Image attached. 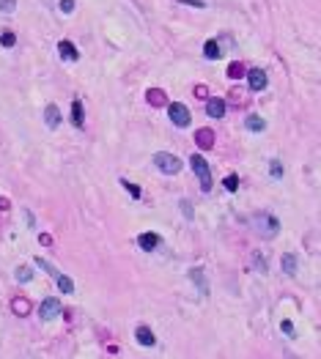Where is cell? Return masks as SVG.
<instances>
[{"label":"cell","mask_w":321,"mask_h":359,"mask_svg":"<svg viewBox=\"0 0 321 359\" xmlns=\"http://www.w3.org/2000/svg\"><path fill=\"white\" fill-rule=\"evenodd\" d=\"M253 228H256L258 236H264V239H274V236L280 233V219H274L272 214H256Z\"/></svg>","instance_id":"obj_1"},{"label":"cell","mask_w":321,"mask_h":359,"mask_svg":"<svg viewBox=\"0 0 321 359\" xmlns=\"http://www.w3.org/2000/svg\"><path fill=\"white\" fill-rule=\"evenodd\" d=\"M190 165H192V170H195L198 181H201V189H203V192H209V189H212V170H209L206 159H203L201 154H192Z\"/></svg>","instance_id":"obj_2"},{"label":"cell","mask_w":321,"mask_h":359,"mask_svg":"<svg viewBox=\"0 0 321 359\" xmlns=\"http://www.w3.org/2000/svg\"><path fill=\"white\" fill-rule=\"evenodd\" d=\"M154 165L160 167L162 173H167V176H176V173L181 170V159L167 154V151H160V154H154Z\"/></svg>","instance_id":"obj_3"},{"label":"cell","mask_w":321,"mask_h":359,"mask_svg":"<svg viewBox=\"0 0 321 359\" xmlns=\"http://www.w3.org/2000/svg\"><path fill=\"white\" fill-rule=\"evenodd\" d=\"M167 115H170V121L176 126H187L190 124V110H187L184 104H181V102H173V104H167Z\"/></svg>","instance_id":"obj_4"},{"label":"cell","mask_w":321,"mask_h":359,"mask_svg":"<svg viewBox=\"0 0 321 359\" xmlns=\"http://www.w3.org/2000/svg\"><path fill=\"white\" fill-rule=\"evenodd\" d=\"M39 315H42V321H55V318H60V302L58 299H44L42 305H39Z\"/></svg>","instance_id":"obj_5"},{"label":"cell","mask_w":321,"mask_h":359,"mask_svg":"<svg viewBox=\"0 0 321 359\" xmlns=\"http://www.w3.org/2000/svg\"><path fill=\"white\" fill-rule=\"evenodd\" d=\"M247 83H250V91H264L267 88V71L264 69H250L247 71Z\"/></svg>","instance_id":"obj_6"},{"label":"cell","mask_w":321,"mask_h":359,"mask_svg":"<svg viewBox=\"0 0 321 359\" xmlns=\"http://www.w3.org/2000/svg\"><path fill=\"white\" fill-rule=\"evenodd\" d=\"M44 121H47L50 129H58L60 121H63V118H60V107L58 104H47V110H44Z\"/></svg>","instance_id":"obj_7"},{"label":"cell","mask_w":321,"mask_h":359,"mask_svg":"<svg viewBox=\"0 0 321 359\" xmlns=\"http://www.w3.org/2000/svg\"><path fill=\"white\" fill-rule=\"evenodd\" d=\"M160 242H162V239L157 233H140V236H137V244H140V250H146V253L157 250V247H160Z\"/></svg>","instance_id":"obj_8"},{"label":"cell","mask_w":321,"mask_h":359,"mask_svg":"<svg viewBox=\"0 0 321 359\" xmlns=\"http://www.w3.org/2000/svg\"><path fill=\"white\" fill-rule=\"evenodd\" d=\"M58 52H60V58L69 60V63L80 60V52H77V47H74L71 42H60V44H58Z\"/></svg>","instance_id":"obj_9"},{"label":"cell","mask_w":321,"mask_h":359,"mask_svg":"<svg viewBox=\"0 0 321 359\" xmlns=\"http://www.w3.org/2000/svg\"><path fill=\"white\" fill-rule=\"evenodd\" d=\"M206 115L209 118H222L225 115V102L222 99H209L206 102Z\"/></svg>","instance_id":"obj_10"},{"label":"cell","mask_w":321,"mask_h":359,"mask_svg":"<svg viewBox=\"0 0 321 359\" xmlns=\"http://www.w3.org/2000/svg\"><path fill=\"white\" fill-rule=\"evenodd\" d=\"M135 340L140 343V346L151 348V346H154V332H151L149 326H137V329H135Z\"/></svg>","instance_id":"obj_11"},{"label":"cell","mask_w":321,"mask_h":359,"mask_svg":"<svg viewBox=\"0 0 321 359\" xmlns=\"http://www.w3.org/2000/svg\"><path fill=\"white\" fill-rule=\"evenodd\" d=\"M244 126H247L250 132H264V129H267V121H264L261 115H256V112H253V115H247Z\"/></svg>","instance_id":"obj_12"},{"label":"cell","mask_w":321,"mask_h":359,"mask_svg":"<svg viewBox=\"0 0 321 359\" xmlns=\"http://www.w3.org/2000/svg\"><path fill=\"white\" fill-rule=\"evenodd\" d=\"M203 55H206L209 60H217V58L222 55V50L217 47V42L212 39V42H206V44H203Z\"/></svg>","instance_id":"obj_13"},{"label":"cell","mask_w":321,"mask_h":359,"mask_svg":"<svg viewBox=\"0 0 321 359\" xmlns=\"http://www.w3.org/2000/svg\"><path fill=\"white\" fill-rule=\"evenodd\" d=\"M283 271L285 274H297V255H291V253L283 255Z\"/></svg>","instance_id":"obj_14"},{"label":"cell","mask_w":321,"mask_h":359,"mask_svg":"<svg viewBox=\"0 0 321 359\" xmlns=\"http://www.w3.org/2000/svg\"><path fill=\"white\" fill-rule=\"evenodd\" d=\"M198 146H201V148H212L214 146V135L209 129H201V132H198Z\"/></svg>","instance_id":"obj_15"},{"label":"cell","mask_w":321,"mask_h":359,"mask_svg":"<svg viewBox=\"0 0 321 359\" xmlns=\"http://www.w3.org/2000/svg\"><path fill=\"white\" fill-rule=\"evenodd\" d=\"M11 310L17 312V315H28V312H30L28 299H14V302H11Z\"/></svg>","instance_id":"obj_16"},{"label":"cell","mask_w":321,"mask_h":359,"mask_svg":"<svg viewBox=\"0 0 321 359\" xmlns=\"http://www.w3.org/2000/svg\"><path fill=\"white\" fill-rule=\"evenodd\" d=\"M55 280H58V288L63 291V294H71V291H74V283H71L66 274H55Z\"/></svg>","instance_id":"obj_17"},{"label":"cell","mask_w":321,"mask_h":359,"mask_svg":"<svg viewBox=\"0 0 321 359\" xmlns=\"http://www.w3.org/2000/svg\"><path fill=\"white\" fill-rule=\"evenodd\" d=\"M71 121H74V126H83V118H85V112H83V104L80 102H74V107H71Z\"/></svg>","instance_id":"obj_18"},{"label":"cell","mask_w":321,"mask_h":359,"mask_svg":"<svg viewBox=\"0 0 321 359\" xmlns=\"http://www.w3.org/2000/svg\"><path fill=\"white\" fill-rule=\"evenodd\" d=\"M247 74V69H244L242 63H231L228 66V77H231V80H239V77H244Z\"/></svg>","instance_id":"obj_19"},{"label":"cell","mask_w":321,"mask_h":359,"mask_svg":"<svg viewBox=\"0 0 321 359\" xmlns=\"http://www.w3.org/2000/svg\"><path fill=\"white\" fill-rule=\"evenodd\" d=\"M149 102H151V104H157V107H167L165 94H162V91H149Z\"/></svg>","instance_id":"obj_20"},{"label":"cell","mask_w":321,"mask_h":359,"mask_svg":"<svg viewBox=\"0 0 321 359\" xmlns=\"http://www.w3.org/2000/svg\"><path fill=\"white\" fill-rule=\"evenodd\" d=\"M17 280H19V283H30V280H33V269H30V266H19V269H17Z\"/></svg>","instance_id":"obj_21"},{"label":"cell","mask_w":321,"mask_h":359,"mask_svg":"<svg viewBox=\"0 0 321 359\" xmlns=\"http://www.w3.org/2000/svg\"><path fill=\"white\" fill-rule=\"evenodd\" d=\"M121 187H124L126 192H129L132 198H135V201H140V187H135V184H129V181H126V178H121Z\"/></svg>","instance_id":"obj_22"},{"label":"cell","mask_w":321,"mask_h":359,"mask_svg":"<svg viewBox=\"0 0 321 359\" xmlns=\"http://www.w3.org/2000/svg\"><path fill=\"white\" fill-rule=\"evenodd\" d=\"M0 11H3V14H14V11H17V0H0Z\"/></svg>","instance_id":"obj_23"},{"label":"cell","mask_w":321,"mask_h":359,"mask_svg":"<svg viewBox=\"0 0 321 359\" xmlns=\"http://www.w3.org/2000/svg\"><path fill=\"white\" fill-rule=\"evenodd\" d=\"M269 170H272V178H283V165H280L277 159L269 162Z\"/></svg>","instance_id":"obj_24"},{"label":"cell","mask_w":321,"mask_h":359,"mask_svg":"<svg viewBox=\"0 0 321 359\" xmlns=\"http://www.w3.org/2000/svg\"><path fill=\"white\" fill-rule=\"evenodd\" d=\"M14 42H17V36L8 33V30H6L3 36H0V44H3V47H14Z\"/></svg>","instance_id":"obj_25"},{"label":"cell","mask_w":321,"mask_h":359,"mask_svg":"<svg viewBox=\"0 0 321 359\" xmlns=\"http://www.w3.org/2000/svg\"><path fill=\"white\" fill-rule=\"evenodd\" d=\"M222 184H225V189H228V192H236V189H239V178H236V176H228Z\"/></svg>","instance_id":"obj_26"},{"label":"cell","mask_w":321,"mask_h":359,"mask_svg":"<svg viewBox=\"0 0 321 359\" xmlns=\"http://www.w3.org/2000/svg\"><path fill=\"white\" fill-rule=\"evenodd\" d=\"M60 11L71 14V11H74V0H60Z\"/></svg>","instance_id":"obj_27"},{"label":"cell","mask_w":321,"mask_h":359,"mask_svg":"<svg viewBox=\"0 0 321 359\" xmlns=\"http://www.w3.org/2000/svg\"><path fill=\"white\" fill-rule=\"evenodd\" d=\"M283 332H285L288 337H297V332H294V324H291V321H283Z\"/></svg>","instance_id":"obj_28"},{"label":"cell","mask_w":321,"mask_h":359,"mask_svg":"<svg viewBox=\"0 0 321 359\" xmlns=\"http://www.w3.org/2000/svg\"><path fill=\"white\" fill-rule=\"evenodd\" d=\"M181 211H184V217H187V219H192V214H195V211H192V206H190L187 201H181Z\"/></svg>","instance_id":"obj_29"},{"label":"cell","mask_w":321,"mask_h":359,"mask_svg":"<svg viewBox=\"0 0 321 359\" xmlns=\"http://www.w3.org/2000/svg\"><path fill=\"white\" fill-rule=\"evenodd\" d=\"M178 3H184V6H195V8H203V6H206L203 0H178Z\"/></svg>","instance_id":"obj_30"},{"label":"cell","mask_w":321,"mask_h":359,"mask_svg":"<svg viewBox=\"0 0 321 359\" xmlns=\"http://www.w3.org/2000/svg\"><path fill=\"white\" fill-rule=\"evenodd\" d=\"M39 242H42L44 247H50V244H53V236H50V233H42V236H39Z\"/></svg>","instance_id":"obj_31"},{"label":"cell","mask_w":321,"mask_h":359,"mask_svg":"<svg viewBox=\"0 0 321 359\" xmlns=\"http://www.w3.org/2000/svg\"><path fill=\"white\" fill-rule=\"evenodd\" d=\"M195 94H198V96H201V99H206V96H209L206 85H198V88H195Z\"/></svg>","instance_id":"obj_32"}]
</instances>
